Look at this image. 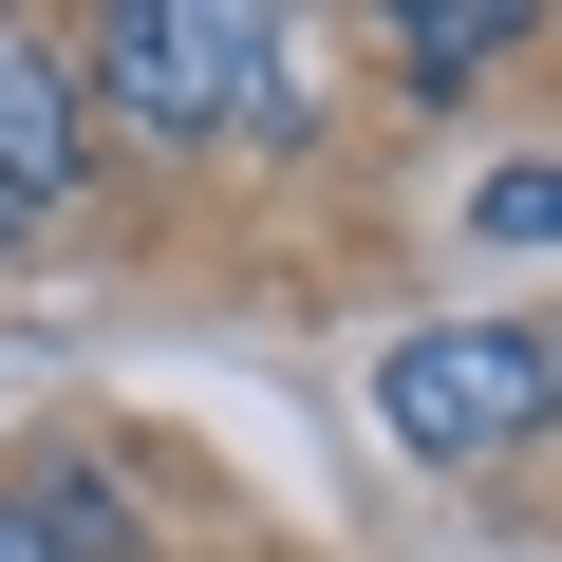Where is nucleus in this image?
Here are the masks:
<instances>
[{
    "instance_id": "423d86ee",
    "label": "nucleus",
    "mask_w": 562,
    "mask_h": 562,
    "mask_svg": "<svg viewBox=\"0 0 562 562\" xmlns=\"http://www.w3.org/2000/svg\"><path fill=\"white\" fill-rule=\"evenodd\" d=\"M301 132H319V76L262 38V76H244V150H301Z\"/></svg>"
},
{
    "instance_id": "20e7f679",
    "label": "nucleus",
    "mask_w": 562,
    "mask_h": 562,
    "mask_svg": "<svg viewBox=\"0 0 562 562\" xmlns=\"http://www.w3.org/2000/svg\"><path fill=\"white\" fill-rule=\"evenodd\" d=\"M543 20H525V0H394V57L431 76V94H469V76H506Z\"/></svg>"
},
{
    "instance_id": "7ed1b4c3",
    "label": "nucleus",
    "mask_w": 562,
    "mask_h": 562,
    "mask_svg": "<svg viewBox=\"0 0 562 562\" xmlns=\"http://www.w3.org/2000/svg\"><path fill=\"white\" fill-rule=\"evenodd\" d=\"M76 150H94V94H76V38L0 20V188H20V206H57V188H76Z\"/></svg>"
},
{
    "instance_id": "f257e3e1",
    "label": "nucleus",
    "mask_w": 562,
    "mask_h": 562,
    "mask_svg": "<svg viewBox=\"0 0 562 562\" xmlns=\"http://www.w3.org/2000/svg\"><path fill=\"white\" fill-rule=\"evenodd\" d=\"M244 76H262V20H244V0H113V20L76 38V94L113 132H150V150L244 132Z\"/></svg>"
},
{
    "instance_id": "1a4fd4ad",
    "label": "nucleus",
    "mask_w": 562,
    "mask_h": 562,
    "mask_svg": "<svg viewBox=\"0 0 562 562\" xmlns=\"http://www.w3.org/2000/svg\"><path fill=\"white\" fill-rule=\"evenodd\" d=\"M20 225H38V206H20V188H0V244H20Z\"/></svg>"
},
{
    "instance_id": "39448f33",
    "label": "nucleus",
    "mask_w": 562,
    "mask_h": 562,
    "mask_svg": "<svg viewBox=\"0 0 562 562\" xmlns=\"http://www.w3.org/2000/svg\"><path fill=\"white\" fill-rule=\"evenodd\" d=\"M38 525H57V562H132V487L113 469H38Z\"/></svg>"
},
{
    "instance_id": "0eeeda50",
    "label": "nucleus",
    "mask_w": 562,
    "mask_h": 562,
    "mask_svg": "<svg viewBox=\"0 0 562 562\" xmlns=\"http://www.w3.org/2000/svg\"><path fill=\"white\" fill-rule=\"evenodd\" d=\"M469 225H487V244H562V169H487Z\"/></svg>"
},
{
    "instance_id": "f03ea898",
    "label": "nucleus",
    "mask_w": 562,
    "mask_h": 562,
    "mask_svg": "<svg viewBox=\"0 0 562 562\" xmlns=\"http://www.w3.org/2000/svg\"><path fill=\"white\" fill-rule=\"evenodd\" d=\"M375 413H394L431 469H506V450L562 413V357H543L525 319H413V338L375 357Z\"/></svg>"
},
{
    "instance_id": "6e6552de",
    "label": "nucleus",
    "mask_w": 562,
    "mask_h": 562,
    "mask_svg": "<svg viewBox=\"0 0 562 562\" xmlns=\"http://www.w3.org/2000/svg\"><path fill=\"white\" fill-rule=\"evenodd\" d=\"M0 562H57V525H38V487H0Z\"/></svg>"
},
{
    "instance_id": "9d476101",
    "label": "nucleus",
    "mask_w": 562,
    "mask_h": 562,
    "mask_svg": "<svg viewBox=\"0 0 562 562\" xmlns=\"http://www.w3.org/2000/svg\"><path fill=\"white\" fill-rule=\"evenodd\" d=\"M543 357H562V338H543Z\"/></svg>"
}]
</instances>
